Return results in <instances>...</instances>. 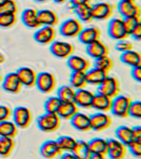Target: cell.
I'll return each mask as SVG.
<instances>
[{
    "instance_id": "cell-43",
    "label": "cell",
    "mask_w": 141,
    "mask_h": 159,
    "mask_svg": "<svg viewBox=\"0 0 141 159\" xmlns=\"http://www.w3.org/2000/svg\"><path fill=\"white\" fill-rule=\"evenodd\" d=\"M115 48L117 52L123 53V52H128V51L133 49L134 46L131 42L128 41L127 39H123L121 41H117Z\"/></svg>"
},
{
    "instance_id": "cell-6",
    "label": "cell",
    "mask_w": 141,
    "mask_h": 159,
    "mask_svg": "<svg viewBox=\"0 0 141 159\" xmlns=\"http://www.w3.org/2000/svg\"><path fill=\"white\" fill-rule=\"evenodd\" d=\"M107 32L109 37L116 41L127 39L129 37L128 32H126L124 25L123 18L121 17H115L109 22Z\"/></svg>"
},
{
    "instance_id": "cell-49",
    "label": "cell",
    "mask_w": 141,
    "mask_h": 159,
    "mask_svg": "<svg viewBox=\"0 0 141 159\" xmlns=\"http://www.w3.org/2000/svg\"><path fill=\"white\" fill-rule=\"evenodd\" d=\"M91 0H69V3H70V6L72 7H76V6H79V5L84 4V3H88L90 2Z\"/></svg>"
},
{
    "instance_id": "cell-8",
    "label": "cell",
    "mask_w": 141,
    "mask_h": 159,
    "mask_svg": "<svg viewBox=\"0 0 141 159\" xmlns=\"http://www.w3.org/2000/svg\"><path fill=\"white\" fill-rule=\"evenodd\" d=\"M83 24L78 18H69L62 22L59 27V33L64 37H76L83 29Z\"/></svg>"
},
{
    "instance_id": "cell-31",
    "label": "cell",
    "mask_w": 141,
    "mask_h": 159,
    "mask_svg": "<svg viewBox=\"0 0 141 159\" xmlns=\"http://www.w3.org/2000/svg\"><path fill=\"white\" fill-rule=\"evenodd\" d=\"M71 152L77 159H89L92 156L88 142L84 140H77Z\"/></svg>"
},
{
    "instance_id": "cell-5",
    "label": "cell",
    "mask_w": 141,
    "mask_h": 159,
    "mask_svg": "<svg viewBox=\"0 0 141 159\" xmlns=\"http://www.w3.org/2000/svg\"><path fill=\"white\" fill-rule=\"evenodd\" d=\"M12 121L19 129H27L32 120V111L24 106H18L12 111Z\"/></svg>"
},
{
    "instance_id": "cell-39",
    "label": "cell",
    "mask_w": 141,
    "mask_h": 159,
    "mask_svg": "<svg viewBox=\"0 0 141 159\" xmlns=\"http://www.w3.org/2000/svg\"><path fill=\"white\" fill-rule=\"evenodd\" d=\"M17 14L0 13V27L9 28L14 26L17 22Z\"/></svg>"
},
{
    "instance_id": "cell-1",
    "label": "cell",
    "mask_w": 141,
    "mask_h": 159,
    "mask_svg": "<svg viewBox=\"0 0 141 159\" xmlns=\"http://www.w3.org/2000/svg\"><path fill=\"white\" fill-rule=\"evenodd\" d=\"M61 119L57 114L47 113L40 115L36 119L37 126L44 133H52L56 131L60 126Z\"/></svg>"
},
{
    "instance_id": "cell-11",
    "label": "cell",
    "mask_w": 141,
    "mask_h": 159,
    "mask_svg": "<svg viewBox=\"0 0 141 159\" xmlns=\"http://www.w3.org/2000/svg\"><path fill=\"white\" fill-rule=\"evenodd\" d=\"M33 37L35 41L40 44H50L56 37V30L50 26H41L35 32Z\"/></svg>"
},
{
    "instance_id": "cell-28",
    "label": "cell",
    "mask_w": 141,
    "mask_h": 159,
    "mask_svg": "<svg viewBox=\"0 0 141 159\" xmlns=\"http://www.w3.org/2000/svg\"><path fill=\"white\" fill-rule=\"evenodd\" d=\"M79 107L74 102L62 103L57 112V114L61 119L70 120L79 111Z\"/></svg>"
},
{
    "instance_id": "cell-29",
    "label": "cell",
    "mask_w": 141,
    "mask_h": 159,
    "mask_svg": "<svg viewBox=\"0 0 141 159\" xmlns=\"http://www.w3.org/2000/svg\"><path fill=\"white\" fill-rule=\"evenodd\" d=\"M115 135L116 139H118L119 141L121 142L126 147L129 144H130L132 142L135 141L132 133V128L130 127L125 126V125L119 126L115 131Z\"/></svg>"
},
{
    "instance_id": "cell-19",
    "label": "cell",
    "mask_w": 141,
    "mask_h": 159,
    "mask_svg": "<svg viewBox=\"0 0 141 159\" xmlns=\"http://www.w3.org/2000/svg\"><path fill=\"white\" fill-rule=\"evenodd\" d=\"M70 124L73 128L80 132H88L91 129L90 115L84 113L78 112L70 120Z\"/></svg>"
},
{
    "instance_id": "cell-50",
    "label": "cell",
    "mask_w": 141,
    "mask_h": 159,
    "mask_svg": "<svg viewBox=\"0 0 141 159\" xmlns=\"http://www.w3.org/2000/svg\"><path fill=\"white\" fill-rule=\"evenodd\" d=\"M59 159H77L71 152H64L60 154Z\"/></svg>"
},
{
    "instance_id": "cell-45",
    "label": "cell",
    "mask_w": 141,
    "mask_h": 159,
    "mask_svg": "<svg viewBox=\"0 0 141 159\" xmlns=\"http://www.w3.org/2000/svg\"><path fill=\"white\" fill-rule=\"evenodd\" d=\"M12 116V109L7 105L0 104V122L9 119Z\"/></svg>"
},
{
    "instance_id": "cell-34",
    "label": "cell",
    "mask_w": 141,
    "mask_h": 159,
    "mask_svg": "<svg viewBox=\"0 0 141 159\" xmlns=\"http://www.w3.org/2000/svg\"><path fill=\"white\" fill-rule=\"evenodd\" d=\"M17 129L14 122L9 119L0 122V137L14 139L17 134Z\"/></svg>"
},
{
    "instance_id": "cell-46",
    "label": "cell",
    "mask_w": 141,
    "mask_h": 159,
    "mask_svg": "<svg viewBox=\"0 0 141 159\" xmlns=\"http://www.w3.org/2000/svg\"><path fill=\"white\" fill-rule=\"evenodd\" d=\"M131 76L136 81H141V66L132 68V70H131Z\"/></svg>"
},
{
    "instance_id": "cell-20",
    "label": "cell",
    "mask_w": 141,
    "mask_h": 159,
    "mask_svg": "<svg viewBox=\"0 0 141 159\" xmlns=\"http://www.w3.org/2000/svg\"><path fill=\"white\" fill-rule=\"evenodd\" d=\"M22 84L16 72H11L5 75L2 80V89L11 94H17L22 89Z\"/></svg>"
},
{
    "instance_id": "cell-51",
    "label": "cell",
    "mask_w": 141,
    "mask_h": 159,
    "mask_svg": "<svg viewBox=\"0 0 141 159\" xmlns=\"http://www.w3.org/2000/svg\"><path fill=\"white\" fill-rule=\"evenodd\" d=\"M89 159H107L106 155H100V154H92Z\"/></svg>"
},
{
    "instance_id": "cell-13",
    "label": "cell",
    "mask_w": 141,
    "mask_h": 159,
    "mask_svg": "<svg viewBox=\"0 0 141 159\" xmlns=\"http://www.w3.org/2000/svg\"><path fill=\"white\" fill-rule=\"evenodd\" d=\"M127 147L118 139H110L107 140L106 155L109 159H124L126 154Z\"/></svg>"
},
{
    "instance_id": "cell-22",
    "label": "cell",
    "mask_w": 141,
    "mask_h": 159,
    "mask_svg": "<svg viewBox=\"0 0 141 159\" xmlns=\"http://www.w3.org/2000/svg\"><path fill=\"white\" fill-rule=\"evenodd\" d=\"M38 22L40 27L50 26L54 27L59 22V17L54 11L51 9H42L38 11Z\"/></svg>"
},
{
    "instance_id": "cell-18",
    "label": "cell",
    "mask_w": 141,
    "mask_h": 159,
    "mask_svg": "<svg viewBox=\"0 0 141 159\" xmlns=\"http://www.w3.org/2000/svg\"><path fill=\"white\" fill-rule=\"evenodd\" d=\"M94 94L95 93L89 89H87L86 88L77 89L75 93V98H74V103L79 107L83 109L92 108Z\"/></svg>"
},
{
    "instance_id": "cell-48",
    "label": "cell",
    "mask_w": 141,
    "mask_h": 159,
    "mask_svg": "<svg viewBox=\"0 0 141 159\" xmlns=\"http://www.w3.org/2000/svg\"><path fill=\"white\" fill-rule=\"evenodd\" d=\"M132 133L135 140L137 141H141V127L135 126L132 128Z\"/></svg>"
},
{
    "instance_id": "cell-2",
    "label": "cell",
    "mask_w": 141,
    "mask_h": 159,
    "mask_svg": "<svg viewBox=\"0 0 141 159\" xmlns=\"http://www.w3.org/2000/svg\"><path fill=\"white\" fill-rule=\"evenodd\" d=\"M131 99L127 95L120 94L112 99L111 111V114L118 118L129 117V109L131 104Z\"/></svg>"
},
{
    "instance_id": "cell-24",
    "label": "cell",
    "mask_w": 141,
    "mask_h": 159,
    "mask_svg": "<svg viewBox=\"0 0 141 159\" xmlns=\"http://www.w3.org/2000/svg\"><path fill=\"white\" fill-rule=\"evenodd\" d=\"M22 22L26 27L29 28H38L40 27L38 22V11L35 8L25 9L21 16Z\"/></svg>"
},
{
    "instance_id": "cell-17",
    "label": "cell",
    "mask_w": 141,
    "mask_h": 159,
    "mask_svg": "<svg viewBox=\"0 0 141 159\" xmlns=\"http://www.w3.org/2000/svg\"><path fill=\"white\" fill-rule=\"evenodd\" d=\"M67 65L72 71L86 72L91 66L90 61L85 57L74 54L67 58Z\"/></svg>"
},
{
    "instance_id": "cell-47",
    "label": "cell",
    "mask_w": 141,
    "mask_h": 159,
    "mask_svg": "<svg viewBox=\"0 0 141 159\" xmlns=\"http://www.w3.org/2000/svg\"><path fill=\"white\" fill-rule=\"evenodd\" d=\"M130 35L133 38L137 40V41H139V40L141 39V23L140 24H139L138 26L130 33Z\"/></svg>"
},
{
    "instance_id": "cell-25",
    "label": "cell",
    "mask_w": 141,
    "mask_h": 159,
    "mask_svg": "<svg viewBox=\"0 0 141 159\" xmlns=\"http://www.w3.org/2000/svg\"><path fill=\"white\" fill-rule=\"evenodd\" d=\"M120 59H121V62L130 66L131 68L141 66L140 53L138 51H135L134 49L121 53Z\"/></svg>"
},
{
    "instance_id": "cell-7",
    "label": "cell",
    "mask_w": 141,
    "mask_h": 159,
    "mask_svg": "<svg viewBox=\"0 0 141 159\" xmlns=\"http://www.w3.org/2000/svg\"><path fill=\"white\" fill-rule=\"evenodd\" d=\"M49 51L54 57L60 59H67L74 52V45L69 42L54 41L50 43Z\"/></svg>"
},
{
    "instance_id": "cell-15",
    "label": "cell",
    "mask_w": 141,
    "mask_h": 159,
    "mask_svg": "<svg viewBox=\"0 0 141 159\" xmlns=\"http://www.w3.org/2000/svg\"><path fill=\"white\" fill-rule=\"evenodd\" d=\"M40 152L44 158L54 159L63 152L55 140H47L41 144Z\"/></svg>"
},
{
    "instance_id": "cell-44",
    "label": "cell",
    "mask_w": 141,
    "mask_h": 159,
    "mask_svg": "<svg viewBox=\"0 0 141 159\" xmlns=\"http://www.w3.org/2000/svg\"><path fill=\"white\" fill-rule=\"evenodd\" d=\"M129 151L134 157L139 158L141 157V141H135L132 142L130 144H129L128 146Z\"/></svg>"
},
{
    "instance_id": "cell-23",
    "label": "cell",
    "mask_w": 141,
    "mask_h": 159,
    "mask_svg": "<svg viewBox=\"0 0 141 159\" xmlns=\"http://www.w3.org/2000/svg\"><path fill=\"white\" fill-rule=\"evenodd\" d=\"M111 103H112L111 98L99 94V93H96L94 94L92 108H93L98 112L108 113L111 111Z\"/></svg>"
},
{
    "instance_id": "cell-37",
    "label": "cell",
    "mask_w": 141,
    "mask_h": 159,
    "mask_svg": "<svg viewBox=\"0 0 141 159\" xmlns=\"http://www.w3.org/2000/svg\"><path fill=\"white\" fill-rule=\"evenodd\" d=\"M94 67L101 70L102 71L106 72V74H108L110 70L113 67V61L108 56H105V57H102L101 58L95 60Z\"/></svg>"
},
{
    "instance_id": "cell-4",
    "label": "cell",
    "mask_w": 141,
    "mask_h": 159,
    "mask_svg": "<svg viewBox=\"0 0 141 159\" xmlns=\"http://www.w3.org/2000/svg\"><path fill=\"white\" fill-rule=\"evenodd\" d=\"M35 86H36L41 93L49 94L56 86V78L50 72L43 71L38 73Z\"/></svg>"
},
{
    "instance_id": "cell-53",
    "label": "cell",
    "mask_w": 141,
    "mask_h": 159,
    "mask_svg": "<svg viewBox=\"0 0 141 159\" xmlns=\"http://www.w3.org/2000/svg\"><path fill=\"white\" fill-rule=\"evenodd\" d=\"M54 2H57V3H64V2H69V0H53Z\"/></svg>"
},
{
    "instance_id": "cell-12",
    "label": "cell",
    "mask_w": 141,
    "mask_h": 159,
    "mask_svg": "<svg viewBox=\"0 0 141 159\" xmlns=\"http://www.w3.org/2000/svg\"><path fill=\"white\" fill-rule=\"evenodd\" d=\"M117 11L122 18L140 17V8L136 2L130 0H121L117 4Z\"/></svg>"
},
{
    "instance_id": "cell-9",
    "label": "cell",
    "mask_w": 141,
    "mask_h": 159,
    "mask_svg": "<svg viewBox=\"0 0 141 159\" xmlns=\"http://www.w3.org/2000/svg\"><path fill=\"white\" fill-rule=\"evenodd\" d=\"M90 123H91L92 130L103 131L111 126L112 119L106 113L97 112L90 115Z\"/></svg>"
},
{
    "instance_id": "cell-55",
    "label": "cell",
    "mask_w": 141,
    "mask_h": 159,
    "mask_svg": "<svg viewBox=\"0 0 141 159\" xmlns=\"http://www.w3.org/2000/svg\"><path fill=\"white\" fill-rule=\"evenodd\" d=\"M6 1H7V0H0V4H2L4 2H6Z\"/></svg>"
},
{
    "instance_id": "cell-16",
    "label": "cell",
    "mask_w": 141,
    "mask_h": 159,
    "mask_svg": "<svg viewBox=\"0 0 141 159\" xmlns=\"http://www.w3.org/2000/svg\"><path fill=\"white\" fill-rule=\"evenodd\" d=\"M86 52L89 57L96 60L105 56H108L109 49L107 46L99 39L87 45Z\"/></svg>"
},
{
    "instance_id": "cell-26",
    "label": "cell",
    "mask_w": 141,
    "mask_h": 159,
    "mask_svg": "<svg viewBox=\"0 0 141 159\" xmlns=\"http://www.w3.org/2000/svg\"><path fill=\"white\" fill-rule=\"evenodd\" d=\"M72 11L77 15L78 19L80 22H90L93 20L92 12V4L90 2L74 7Z\"/></svg>"
},
{
    "instance_id": "cell-27",
    "label": "cell",
    "mask_w": 141,
    "mask_h": 159,
    "mask_svg": "<svg viewBox=\"0 0 141 159\" xmlns=\"http://www.w3.org/2000/svg\"><path fill=\"white\" fill-rule=\"evenodd\" d=\"M86 80L88 84H92L95 86H98L101 82L103 81V80L106 77L108 74H106V72L102 71L101 70L97 69L96 67L93 68H89L86 72Z\"/></svg>"
},
{
    "instance_id": "cell-33",
    "label": "cell",
    "mask_w": 141,
    "mask_h": 159,
    "mask_svg": "<svg viewBox=\"0 0 141 159\" xmlns=\"http://www.w3.org/2000/svg\"><path fill=\"white\" fill-rule=\"evenodd\" d=\"M70 86H72L75 90L83 89L88 85L86 80V74L83 71H73L69 78Z\"/></svg>"
},
{
    "instance_id": "cell-21",
    "label": "cell",
    "mask_w": 141,
    "mask_h": 159,
    "mask_svg": "<svg viewBox=\"0 0 141 159\" xmlns=\"http://www.w3.org/2000/svg\"><path fill=\"white\" fill-rule=\"evenodd\" d=\"M101 32L96 27L91 26V27H85L81 30L79 32L78 38L79 42L84 45H88L92 42H95L96 40L100 39Z\"/></svg>"
},
{
    "instance_id": "cell-41",
    "label": "cell",
    "mask_w": 141,
    "mask_h": 159,
    "mask_svg": "<svg viewBox=\"0 0 141 159\" xmlns=\"http://www.w3.org/2000/svg\"><path fill=\"white\" fill-rule=\"evenodd\" d=\"M124 25L126 27V32H128L129 36L132 31L139 24H140V17H127V18H123Z\"/></svg>"
},
{
    "instance_id": "cell-30",
    "label": "cell",
    "mask_w": 141,
    "mask_h": 159,
    "mask_svg": "<svg viewBox=\"0 0 141 159\" xmlns=\"http://www.w3.org/2000/svg\"><path fill=\"white\" fill-rule=\"evenodd\" d=\"M89 149L92 154L106 155L107 152V140L102 138H94L88 142Z\"/></svg>"
},
{
    "instance_id": "cell-36",
    "label": "cell",
    "mask_w": 141,
    "mask_h": 159,
    "mask_svg": "<svg viewBox=\"0 0 141 159\" xmlns=\"http://www.w3.org/2000/svg\"><path fill=\"white\" fill-rule=\"evenodd\" d=\"M55 141L62 152H71L76 144L77 139L68 135H62L58 137Z\"/></svg>"
},
{
    "instance_id": "cell-40",
    "label": "cell",
    "mask_w": 141,
    "mask_h": 159,
    "mask_svg": "<svg viewBox=\"0 0 141 159\" xmlns=\"http://www.w3.org/2000/svg\"><path fill=\"white\" fill-rule=\"evenodd\" d=\"M18 12V6L15 0H7L0 4V13L17 14Z\"/></svg>"
},
{
    "instance_id": "cell-54",
    "label": "cell",
    "mask_w": 141,
    "mask_h": 159,
    "mask_svg": "<svg viewBox=\"0 0 141 159\" xmlns=\"http://www.w3.org/2000/svg\"><path fill=\"white\" fill-rule=\"evenodd\" d=\"M36 2H48L49 0H34Z\"/></svg>"
},
{
    "instance_id": "cell-52",
    "label": "cell",
    "mask_w": 141,
    "mask_h": 159,
    "mask_svg": "<svg viewBox=\"0 0 141 159\" xmlns=\"http://www.w3.org/2000/svg\"><path fill=\"white\" fill-rule=\"evenodd\" d=\"M5 62V57L2 53H0V65L3 64Z\"/></svg>"
},
{
    "instance_id": "cell-35",
    "label": "cell",
    "mask_w": 141,
    "mask_h": 159,
    "mask_svg": "<svg viewBox=\"0 0 141 159\" xmlns=\"http://www.w3.org/2000/svg\"><path fill=\"white\" fill-rule=\"evenodd\" d=\"M15 148V141L12 138L0 137V157H7Z\"/></svg>"
},
{
    "instance_id": "cell-56",
    "label": "cell",
    "mask_w": 141,
    "mask_h": 159,
    "mask_svg": "<svg viewBox=\"0 0 141 159\" xmlns=\"http://www.w3.org/2000/svg\"><path fill=\"white\" fill-rule=\"evenodd\" d=\"M2 80V73H1V70H0V82Z\"/></svg>"
},
{
    "instance_id": "cell-58",
    "label": "cell",
    "mask_w": 141,
    "mask_h": 159,
    "mask_svg": "<svg viewBox=\"0 0 141 159\" xmlns=\"http://www.w3.org/2000/svg\"><path fill=\"white\" fill-rule=\"evenodd\" d=\"M96 1H101V0H96Z\"/></svg>"
},
{
    "instance_id": "cell-38",
    "label": "cell",
    "mask_w": 141,
    "mask_h": 159,
    "mask_svg": "<svg viewBox=\"0 0 141 159\" xmlns=\"http://www.w3.org/2000/svg\"><path fill=\"white\" fill-rule=\"evenodd\" d=\"M62 102L57 96H51L45 100L44 104V108L47 113H54L57 114L59 107L61 105Z\"/></svg>"
},
{
    "instance_id": "cell-3",
    "label": "cell",
    "mask_w": 141,
    "mask_h": 159,
    "mask_svg": "<svg viewBox=\"0 0 141 159\" xmlns=\"http://www.w3.org/2000/svg\"><path fill=\"white\" fill-rule=\"evenodd\" d=\"M120 90L121 88L118 80L116 77L110 76L107 75L106 78L103 80V81L97 86L96 93L113 99L120 94Z\"/></svg>"
},
{
    "instance_id": "cell-32",
    "label": "cell",
    "mask_w": 141,
    "mask_h": 159,
    "mask_svg": "<svg viewBox=\"0 0 141 159\" xmlns=\"http://www.w3.org/2000/svg\"><path fill=\"white\" fill-rule=\"evenodd\" d=\"M75 93L76 90L73 87L64 84L57 89L56 96L62 103H70V102H74Z\"/></svg>"
},
{
    "instance_id": "cell-10",
    "label": "cell",
    "mask_w": 141,
    "mask_h": 159,
    "mask_svg": "<svg viewBox=\"0 0 141 159\" xmlns=\"http://www.w3.org/2000/svg\"><path fill=\"white\" fill-rule=\"evenodd\" d=\"M113 6L108 2H98L92 5V18L97 21L109 19L113 14Z\"/></svg>"
},
{
    "instance_id": "cell-14",
    "label": "cell",
    "mask_w": 141,
    "mask_h": 159,
    "mask_svg": "<svg viewBox=\"0 0 141 159\" xmlns=\"http://www.w3.org/2000/svg\"><path fill=\"white\" fill-rule=\"evenodd\" d=\"M16 74H17V77L19 78L20 82H21L22 86L32 88V87L36 85L37 73L35 70H33L31 67H21L17 70Z\"/></svg>"
},
{
    "instance_id": "cell-42",
    "label": "cell",
    "mask_w": 141,
    "mask_h": 159,
    "mask_svg": "<svg viewBox=\"0 0 141 159\" xmlns=\"http://www.w3.org/2000/svg\"><path fill=\"white\" fill-rule=\"evenodd\" d=\"M129 116L135 119H141V103L140 101L135 100L131 101L130 106L129 109Z\"/></svg>"
},
{
    "instance_id": "cell-57",
    "label": "cell",
    "mask_w": 141,
    "mask_h": 159,
    "mask_svg": "<svg viewBox=\"0 0 141 159\" xmlns=\"http://www.w3.org/2000/svg\"><path fill=\"white\" fill-rule=\"evenodd\" d=\"M130 1H134V2H136L137 0H130Z\"/></svg>"
}]
</instances>
